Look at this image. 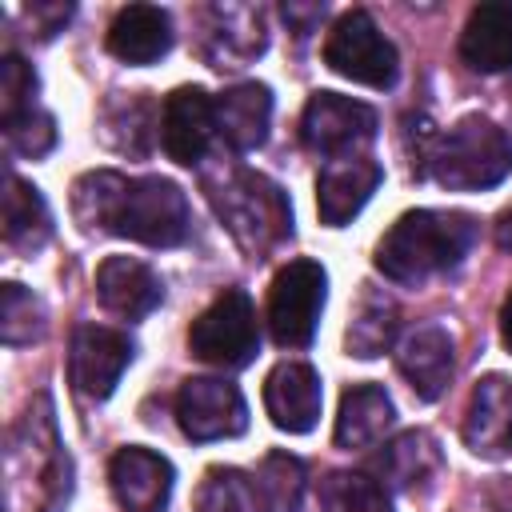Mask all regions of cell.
Wrapping results in <instances>:
<instances>
[{
    "label": "cell",
    "instance_id": "19",
    "mask_svg": "<svg viewBox=\"0 0 512 512\" xmlns=\"http://www.w3.org/2000/svg\"><path fill=\"white\" fill-rule=\"evenodd\" d=\"M216 132L232 152H252L268 140V124H272V92L268 84L244 80L224 88L216 100Z\"/></svg>",
    "mask_w": 512,
    "mask_h": 512
},
{
    "label": "cell",
    "instance_id": "2",
    "mask_svg": "<svg viewBox=\"0 0 512 512\" xmlns=\"http://www.w3.org/2000/svg\"><path fill=\"white\" fill-rule=\"evenodd\" d=\"M476 216L444 212V208H416L404 212L376 244V268L396 280L420 288L432 276L452 272L476 244Z\"/></svg>",
    "mask_w": 512,
    "mask_h": 512
},
{
    "label": "cell",
    "instance_id": "27",
    "mask_svg": "<svg viewBox=\"0 0 512 512\" xmlns=\"http://www.w3.org/2000/svg\"><path fill=\"white\" fill-rule=\"evenodd\" d=\"M260 512H300L304 500V464L288 452H268L252 472Z\"/></svg>",
    "mask_w": 512,
    "mask_h": 512
},
{
    "label": "cell",
    "instance_id": "9",
    "mask_svg": "<svg viewBox=\"0 0 512 512\" xmlns=\"http://www.w3.org/2000/svg\"><path fill=\"white\" fill-rule=\"evenodd\" d=\"M376 136V108L340 92H312L300 116V140L308 152L344 160L356 148L372 144Z\"/></svg>",
    "mask_w": 512,
    "mask_h": 512
},
{
    "label": "cell",
    "instance_id": "23",
    "mask_svg": "<svg viewBox=\"0 0 512 512\" xmlns=\"http://www.w3.org/2000/svg\"><path fill=\"white\" fill-rule=\"evenodd\" d=\"M396 408L380 384H352L340 396V416H336V444L340 448H372L384 440L392 428Z\"/></svg>",
    "mask_w": 512,
    "mask_h": 512
},
{
    "label": "cell",
    "instance_id": "36",
    "mask_svg": "<svg viewBox=\"0 0 512 512\" xmlns=\"http://www.w3.org/2000/svg\"><path fill=\"white\" fill-rule=\"evenodd\" d=\"M500 340H504V348L512 352V292H508L504 304H500Z\"/></svg>",
    "mask_w": 512,
    "mask_h": 512
},
{
    "label": "cell",
    "instance_id": "16",
    "mask_svg": "<svg viewBox=\"0 0 512 512\" xmlns=\"http://www.w3.org/2000/svg\"><path fill=\"white\" fill-rule=\"evenodd\" d=\"M384 168L368 156H344V160H328L316 176V212L320 224L328 228H344L364 204L368 196L380 188Z\"/></svg>",
    "mask_w": 512,
    "mask_h": 512
},
{
    "label": "cell",
    "instance_id": "8",
    "mask_svg": "<svg viewBox=\"0 0 512 512\" xmlns=\"http://www.w3.org/2000/svg\"><path fill=\"white\" fill-rule=\"evenodd\" d=\"M324 64L368 88H392L400 72V56L392 40L376 28V20L364 8H352L332 24L324 40Z\"/></svg>",
    "mask_w": 512,
    "mask_h": 512
},
{
    "label": "cell",
    "instance_id": "3",
    "mask_svg": "<svg viewBox=\"0 0 512 512\" xmlns=\"http://www.w3.org/2000/svg\"><path fill=\"white\" fill-rule=\"evenodd\" d=\"M204 192L248 260H264L292 236V204L264 172L220 168L204 176Z\"/></svg>",
    "mask_w": 512,
    "mask_h": 512
},
{
    "label": "cell",
    "instance_id": "15",
    "mask_svg": "<svg viewBox=\"0 0 512 512\" xmlns=\"http://www.w3.org/2000/svg\"><path fill=\"white\" fill-rule=\"evenodd\" d=\"M396 368L408 380V388L416 392V400H424V404L440 400L448 392L452 368H456V344H452L448 328H440V324L412 328L396 348Z\"/></svg>",
    "mask_w": 512,
    "mask_h": 512
},
{
    "label": "cell",
    "instance_id": "21",
    "mask_svg": "<svg viewBox=\"0 0 512 512\" xmlns=\"http://www.w3.org/2000/svg\"><path fill=\"white\" fill-rule=\"evenodd\" d=\"M172 48V20L156 4H128L108 24V52L124 64H152Z\"/></svg>",
    "mask_w": 512,
    "mask_h": 512
},
{
    "label": "cell",
    "instance_id": "5",
    "mask_svg": "<svg viewBox=\"0 0 512 512\" xmlns=\"http://www.w3.org/2000/svg\"><path fill=\"white\" fill-rule=\"evenodd\" d=\"M508 172H512V140L504 136L500 124H492L480 112L460 116L452 128L436 132L420 164V176H432L448 192H480L500 184Z\"/></svg>",
    "mask_w": 512,
    "mask_h": 512
},
{
    "label": "cell",
    "instance_id": "32",
    "mask_svg": "<svg viewBox=\"0 0 512 512\" xmlns=\"http://www.w3.org/2000/svg\"><path fill=\"white\" fill-rule=\"evenodd\" d=\"M0 108H4V120L36 108V72L16 52H8L0 60Z\"/></svg>",
    "mask_w": 512,
    "mask_h": 512
},
{
    "label": "cell",
    "instance_id": "33",
    "mask_svg": "<svg viewBox=\"0 0 512 512\" xmlns=\"http://www.w3.org/2000/svg\"><path fill=\"white\" fill-rule=\"evenodd\" d=\"M68 16H72V4H56V0H52V4H48V0H44V4H28V8H24V20H28V28L36 32V40H52V36L68 24Z\"/></svg>",
    "mask_w": 512,
    "mask_h": 512
},
{
    "label": "cell",
    "instance_id": "12",
    "mask_svg": "<svg viewBox=\"0 0 512 512\" xmlns=\"http://www.w3.org/2000/svg\"><path fill=\"white\" fill-rule=\"evenodd\" d=\"M216 136V108H212V96L196 84H184L176 88L164 108H160V144L168 152V160L192 168L204 160L208 144Z\"/></svg>",
    "mask_w": 512,
    "mask_h": 512
},
{
    "label": "cell",
    "instance_id": "1",
    "mask_svg": "<svg viewBox=\"0 0 512 512\" xmlns=\"http://www.w3.org/2000/svg\"><path fill=\"white\" fill-rule=\"evenodd\" d=\"M72 216L84 232H112L148 248H176L192 232L184 192L164 176H120L112 168L84 172L72 184Z\"/></svg>",
    "mask_w": 512,
    "mask_h": 512
},
{
    "label": "cell",
    "instance_id": "26",
    "mask_svg": "<svg viewBox=\"0 0 512 512\" xmlns=\"http://www.w3.org/2000/svg\"><path fill=\"white\" fill-rule=\"evenodd\" d=\"M396 328H400V308L388 292L380 288H364L360 300H356V312H352V324L344 332V348L348 356H360V360H372L380 352L392 348L396 340Z\"/></svg>",
    "mask_w": 512,
    "mask_h": 512
},
{
    "label": "cell",
    "instance_id": "28",
    "mask_svg": "<svg viewBox=\"0 0 512 512\" xmlns=\"http://www.w3.org/2000/svg\"><path fill=\"white\" fill-rule=\"evenodd\" d=\"M320 508L324 512H392V500L376 476L336 468L320 480Z\"/></svg>",
    "mask_w": 512,
    "mask_h": 512
},
{
    "label": "cell",
    "instance_id": "7",
    "mask_svg": "<svg viewBox=\"0 0 512 512\" xmlns=\"http://www.w3.org/2000/svg\"><path fill=\"white\" fill-rule=\"evenodd\" d=\"M328 276L316 260H288L268 288V332L280 348H308L324 312Z\"/></svg>",
    "mask_w": 512,
    "mask_h": 512
},
{
    "label": "cell",
    "instance_id": "17",
    "mask_svg": "<svg viewBox=\"0 0 512 512\" xmlns=\"http://www.w3.org/2000/svg\"><path fill=\"white\" fill-rule=\"evenodd\" d=\"M320 376L312 364H300V360H284L268 372L264 380V412L272 416V424L280 432H312L316 420H320Z\"/></svg>",
    "mask_w": 512,
    "mask_h": 512
},
{
    "label": "cell",
    "instance_id": "6",
    "mask_svg": "<svg viewBox=\"0 0 512 512\" xmlns=\"http://www.w3.org/2000/svg\"><path fill=\"white\" fill-rule=\"evenodd\" d=\"M188 348L196 360L212 368H244L252 364L260 348V328H256V308L248 292L224 288L188 328Z\"/></svg>",
    "mask_w": 512,
    "mask_h": 512
},
{
    "label": "cell",
    "instance_id": "29",
    "mask_svg": "<svg viewBox=\"0 0 512 512\" xmlns=\"http://www.w3.org/2000/svg\"><path fill=\"white\" fill-rule=\"evenodd\" d=\"M48 328V312H44V300L36 292H28L24 284L8 280L0 288V340L8 348H20V344H32L40 340Z\"/></svg>",
    "mask_w": 512,
    "mask_h": 512
},
{
    "label": "cell",
    "instance_id": "22",
    "mask_svg": "<svg viewBox=\"0 0 512 512\" xmlns=\"http://www.w3.org/2000/svg\"><path fill=\"white\" fill-rule=\"evenodd\" d=\"M444 468V456H440V444L432 432L424 428H408L400 432L396 440L384 444V452L376 456V472L380 480L404 488V492H424Z\"/></svg>",
    "mask_w": 512,
    "mask_h": 512
},
{
    "label": "cell",
    "instance_id": "13",
    "mask_svg": "<svg viewBox=\"0 0 512 512\" xmlns=\"http://www.w3.org/2000/svg\"><path fill=\"white\" fill-rule=\"evenodd\" d=\"M268 44L264 12L252 4H212L204 12V56L212 68H244Z\"/></svg>",
    "mask_w": 512,
    "mask_h": 512
},
{
    "label": "cell",
    "instance_id": "24",
    "mask_svg": "<svg viewBox=\"0 0 512 512\" xmlns=\"http://www.w3.org/2000/svg\"><path fill=\"white\" fill-rule=\"evenodd\" d=\"M508 424H512V384L504 376H484L472 388L464 440L476 456H496L508 448Z\"/></svg>",
    "mask_w": 512,
    "mask_h": 512
},
{
    "label": "cell",
    "instance_id": "34",
    "mask_svg": "<svg viewBox=\"0 0 512 512\" xmlns=\"http://www.w3.org/2000/svg\"><path fill=\"white\" fill-rule=\"evenodd\" d=\"M280 12L288 24H296V36H308L316 28V20L324 16V4H284Z\"/></svg>",
    "mask_w": 512,
    "mask_h": 512
},
{
    "label": "cell",
    "instance_id": "10",
    "mask_svg": "<svg viewBox=\"0 0 512 512\" xmlns=\"http://www.w3.org/2000/svg\"><path fill=\"white\" fill-rule=\"evenodd\" d=\"M176 420L188 440H228L248 428V404L236 384L220 376H192L176 392Z\"/></svg>",
    "mask_w": 512,
    "mask_h": 512
},
{
    "label": "cell",
    "instance_id": "14",
    "mask_svg": "<svg viewBox=\"0 0 512 512\" xmlns=\"http://www.w3.org/2000/svg\"><path fill=\"white\" fill-rule=\"evenodd\" d=\"M112 496L124 512H164L172 496V464L140 444H128L108 464Z\"/></svg>",
    "mask_w": 512,
    "mask_h": 512
},
{
    "label": "cell",
    "instance_id": "38",
    "mask_svg": "<svg viewBox=\"0 0 512 512\" xmlns=\"http://www.w3.org/2000/svg\"><path fill=\"white\" fill-rule=\"evenodd\" d=\"M500 512H512V504H508V508H500Z\"/></svg>",
    "mask_w": 512,
    "mask_h": 512
},
{
    "label": "cell",
    "instance_id": "31",
    "mask_svg": "<svg viewBox=\"0 0 512 512\" xmlns=\"http://www.w3.org/2000/svg\"><path fill=\"white\" fill-rule=\"evenodd\" d=\"M4 140L16 156H28V160H40L56 148V120L44 112V108H28L12 120H4Z\"/></svg>",
    "mask_w": 512,
    "mask_h": 512
},
{
    "label": "cell",
    "instance_id": "20",
    "mask_svg": "<svg viewBox=\"0 0 512 512\" xmlns=\"http://www.w3.org/2000/svg\"><path fill=\"white\" fill-rule=\"evenodd\" d=\"M460 60L472 72L512 68V0H488L468 12L460 32Z\"/></svg>",
    "mask_w": 512,
    "mask_h": 512
},
{
    "label": "cell",
    "instance_id": "11",
    "mask_svg": "<svg viewBox=\"0 0 512 512\" xmlns=\"http://www.w3.org/2000/svg\"><path fill=\"white\" fill-rule=\"evenodd\" d=\"M136 344L128 332L108 328V324H80L68 344V376L72 388L88 400H108L112 388L120 384L124 368L132 364Z\"/></svg>",
    "mask_w": 512,
    "mask_h": 512
},
{
    "label": "cell",
    "instance_id": "18",
    "mask_svg": "<svg viewBox=\"0 0 512 512\" xmlns=\"http://www.w3.org/2000/svg\"><path fill=\"white\" fill-rule=\"evenodd\" d=\"M96 300H100L112 316L140 320V316H148L152 308H160V300H164V280H160L144 260L108 256V260L96 268Z\"/></svg>",
    "mask_w": 512,
    "mask_h": 512
},
{
    "label": "cell",
    "instance_id": "25",
    "mask_svg": "<svg viewBox=\"0 0 512 512\" xmlns=\"http://www.w3.org/2000/svg\"><path fill=\"white\" fill-rule=\"evenodd\" d=\"M52 236V212L44 204V196L20 180L16 172H8V192H4V244L12 252H40Z\"/></svg>",
    "mask_w": 512,
    "mask_h": 512
},
{
    "label": "cell",
    "instance_id": "37",
    "mask_svg": "<svg viewBox=\"0 0 512 512\" xmlns=\"http://www.w3.org/2000/svg\"><path fill=\"white\" fill-rule=\"evenodd\" d=\"M508 448H512V424H508Z\"/></svg>",
    "mask_w": 512,
    "mask_h": 512
},
{
    "label": "cell",
    "instance_id": "35",
    "mask_svg": "<svg viewBox=\"0 0 512 512\" xmlns=\"http://www.w3.org/2000/svg\"><path fill=\"white\" fill-rule=\"evenodd\" d=\"M496 244H500L504 252H512V204L496 216Z\"/></svg>",
    "mask_w": 512,
    "mask_h": 512
},
{
    "label": "cell",
    "instance_id": "4",
    "mask_svg": "<svg viewBox=\"0 0 512 512\" xmlns=\"http://www.w3.org/2000/svg\"><path fill=\"white\" fill-rule=\"evenodd\" d=\"M72 464L68 452L56 436L52 424V404L48 396H36V404L20 416V424L8 436V480H4V496L24 492V484L32 488L28 508L24 512H60V504L72 492Z\"/></svg>",
    "mask_w": 512,
    "mask_h": 512
},
{
    "label": "cell",
    "instance_id": "30",
    "mask_svg": "<svg viewBox=\"0 0 512 512\" xmlns=\"http://www.w3.org/2000/svg\"><path fill=\"white\" fill-rule=\"evenodd\" d=\"M192 508L196 512H260V496H256V484L248 472L216 464L204 472Z\"/></svg>",
    "mask_w": 512,
    "mask_h": 512
}]
</instances>
